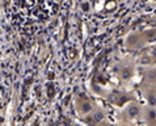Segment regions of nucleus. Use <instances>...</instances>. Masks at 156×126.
<instances>
[{
	"label": "nucleus",
	"mask_w": 156,
	"mask_h": 126,
	"mask_svg": "<svg viewBox=\"0 0 156 126\" xmlns=\"http://www.w3.org/2000/svg\"><path fill=\"white\" fill-rule=\"evenodd\" d=\"M105 112H104L102 109H100V108H94V109L92 110V113H90V116H89V122L90 124H100V122H102L104 120H105Z\"/></svg>",
	"instance_id": "1"
},
{
	"label": "nucleus",
	"mask_w": 156,
	"mask_h": 126,
	"mask_svg": "<svg viewBox=\"0 0 156 126\" xmlns=\"http://www.w3.org/2000/svg\"><path fill=\"white\" fill-rule=\"evenodd\" d=\"M139 113H140L139 105H138L136 103H133V104H130V105L127 106L126 113H125V114L127 116L129 120H134V118H136V117L139 116Z\"/></svg>",
	"instance_id": "2"
},
{
	"label": "nucleus",
	"mask_w": 156,
	"mask_h": 126,
	"mask_svg": "<svg viewBox=\"0 0 156 126\" xmlns=\"http://www.w3.org/2000/svg\"><path fill=\"white\" fill-rule=\"evenodd\" d=\"M93 109H94V105L87 97H84L83 101L79 104V110H80L81 114H88V113H92Z\"/></svg>",
	"instance_id": "3"
},
{
	"label": "nucleus",
	"mask_w": 156,
	"mask_h": 126,
	"mask_svg": "<svg viewBox=\"0 0 156 126\" xmlns=\"http://www.w3.org/2000/svg\"><path fill=\"white\" fill-rule=\"evenodd\" d=\"M134 76V68L133 66H130V64H127V66H123L122 68H121L119 71V77L122 80H130L131 77Z\"/></svg>",
	"instance_id": "4"
},
{
	"label": "nucleus",
	"mask_w": 156,
	"mask_h": 126,
	"mask_svg": "<svg viewBox=\"0 0 156 126\" xmlns=\"http://www.w3.org/2000/svg\"><path fill=\"white\" fill-rule=\"evenodd\" d=\"M143 93H144V97L148 103L150 108H155L156 109V92L155 91H146L143 89Z\"/></svg>",
	"instance_id": "5"
},
{
	"label": "nucleus",
	"mask_w": 156,
	"mask_h": 126,
	"mask_svg": "<svg viewBox=\"0 0 156 126\" xmlns=\"http://www.w3.org/2000/svg\"><path fill=\"white\" fill-rule=\"evenodd\" d=\"M146 121L151 126L156 125V109L155 108H147L146 109Z\"/></svg>",
	"instance_id": "6"
},
{
	"label": "nucleus",
	"mask_w": 156,
	"mask_h": 126,
	"mask_svg": "<svg viewBox=\"0 0 156 126\" xmlns=\"http://www.w3.org/2000/svg\"><path fill=\"white\" fill-rule=\"evenodd\" d=\"M144 80L147 83H156V70H150L144 72Z\"/></svg>",
	"instance_id": "7"
},
{
	"label": "nucleus",
	"mask_w": 156,
	"mask_h": 126,
	"mask_svg": "<svg viewBox=\"0 0 156 126\" xmlns=\"http://www.w3.org/2000/svg\"><path fill=\"white\" fill-rule=\"evenodd\" d=\"M139 63L143 66H148V64L152 63V58L150 56V54H142L139 58Z\"/></svg>",
	"instance_id": "8"
},
{
	"label": "nucleus",
	"mask_w": 156,
	"mask_h": 126,
	"mask_svg": "<svg viewBox=\"0 0 156 126\" xmlns=\"http://www.w3.org/2000/svg\"><path fill=\"white\" fill-rule=\"evenodd\" d=\"M150 56L152 59H156V46H152L150 49Z\"/></svg>",
	"instance_id": "9"
},
{
	"label": "nucleus",
	"mask_w": 156,
	"mask_h": 126,
	"mask_svg": "<svg viewBox=\"0 0 156 126\" xmlns=\"http://www.w3.org/2000/svg\"><path fill=\"white\" fill-rule=\"evenodd\" d=\"M106 126H117V125H106Z\"/></svg>",
	"instance_id": "10"
}]
</instances>
